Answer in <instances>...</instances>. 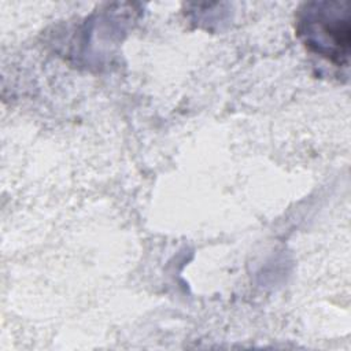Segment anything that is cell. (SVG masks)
<instances>
[{"instance_id": "1", "label": "cell", "mask_w": 351, "mask_h": 351, "mask_svg": "<svg viewBox=\"0 0 351 351\" xmlns=\"http://www.w3.org/2000/svg\"><path fill=\"white\" fill-rule=\"evenodd\" d=\"M296 32L314 53L336 66L347 64L350 18L340 3H307L298 12Z\"/></svg>"}]
</instances>
